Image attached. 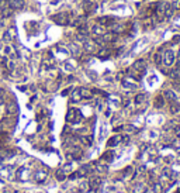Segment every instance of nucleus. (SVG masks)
I'll use <instances>...</instances> for the list:
<instances>
[{"label": "nucleus", "instance_id": "nucleus-23", "mask_svg": "<svg viewBox=\"0 0 180 193\" xmlns=\"http://www.w3.org/2000/svg\"><path fill=\"white\" fill-rule=\"evenodd\" d=\"M134 173V166H127L125 169L121 172V175H122V179H131V175Z\"/></svg>", "mask_w": 180, "mask_h": 193}, {"label": "nucleus", "instance_id": "nucleus-7", "mask_svg": "<svg viewBox=\"0 0 180 193\" xmlns=\"http://www.w3.org/2000/svg\"><path fill=\"white\" fill-rule=\"evenodd\" d=\"M82 99H83V97H82L80 88L72 89V94H70V103H79Z\"/></svg>", "mask_w": 180, "mask_h": 193}, {"label": "nucleus", "instance_id": "nucleus-29", "mask_svg": "<svg viewBox=\"0 0 180 193\" xmlns=\"http://www.w3.org/2000/svg\"><path fill=\"white\" fill-rule=\"evenodd\" d=\"M122 131H125L127 134H135L138 131V128L135 127V125H132V124H127V125H124L122 127Z\"/></svg>", "mask_w": 180, "mask_h": 193}, {"label": "nucleus", "instance_id": "nucleus-15", "mask_svg": "<svg viewBox=\"0 0 180 193\" xmlns=\"http://www.w3.org/2000/svg\"><path fill=\"white\" fill-rule=\"evenodd\" d=\"M153 106H155L156 109H162L163 106H165V97H163V94H159V96L155 97Z\"/></svg>", "mask_w": 180, "mask_h": 193}, {"label": "nucleus", "instance_id": "nucleus-38", "mask_svg": "<svg viewBox=\"0 0 180 193\" xmlns=\"http://www.w3.org/2000/svg\"><path fill=\"white\" fill-rule=\"evenodd\" d=\"M4 97H6V92H4V89L0 88V106L4 104Z\"/></svg>", "mask_w": 180, "mask_h": 193}, {"label": "nucleus", "instance_id": "nucleus-20", "mask_svg": "<svg viewBox=\"0 0 180 193\" xmlns=\"http://www.w3.org/2000/svg\"><path fill=\"white\" fill-rule=\"evenodd\" d=\"M134 69H137L138 72H141V71H145L146 69V63H145V61L143 59H138L137 62L134 63V66H132Z\"/></svg>", "mask_w": 180, "mask_h": 193}, {"label": "nucleus", "instance_id": "nucleus-28", "mask_svg": "<svg viewBox=\"0 0 180 193\" xmlns=\"http://www.w3.org/2000/svg\"><path fill=\"white\" fill-rule=\"evenodd\" d=\"M80 92H82V97L83 99H92L93 97V90H90V89L80 88Z\"/></svg>", "mask_w": 180, "mask_h": 193}, {"label": "nucleus", "instance_id": "nucleus-12", "mask_svg": "<svg viewBox=\"0 0 180 193\" xmlns=\"http://www.w3.org/2000/svg\"><path fill=\"white\" fill-rule=\"evenodd\" d=\"M101 161H104L106 164H111L114 161V152L112 151H106V152L101 155Z\"/></svg>", "mask_w": 180, "mask_h": 193}, {"label": "nucleus", "instance_id": "nucleus-6", "mask_svg": "<svg viewBox=\"0 0 180 193\" xmlns=\"http://www.w3.org/2000/svg\"><path fill=\"white\" fill-rule=\"evenodd\" d=\"M34 178H35V182H38V183H44V182L47 180V178H48V172L45 169H39V170H37L35 172Z\"/></svg>", "mask_w": 180, "mask_h": 193}, {"label": "nucleus", "instance_id": "nucleus-25", "mask_svg": "<svg viewBox=\"0 0 180 193\" xmlns=\"http://www.w3.org/2000/svg\"><path fill=\"white\" fill-rule=\"evenodd\" d=\"M80 141L83 145H86V147H90V145L93 144V135H83L80 137Z\"/></svg>", "mask_w": 180, "mask_h": 193}, {"label": "nucleus", "instance_id": "nucleus-2", "mask_svg": "<svg viewBox=\"0 0 180 193\" xmlns=\"http://www.w3.org/2000/svg\"><path fill=\"white\" fill-rule=\"evenodd\" d=\"M163 55V63H165V66H172L174 63V59H176V54H174V51H172V49H166L165 54Z\"/></svg>", "mask_w": 180, "mask_h": 193}, {"label": "nucleus", "instance_id": "nucleus-31", "mask_svg": "<svg viewBox=\"0 0 180 193\" xmlns=\"http://www.w3.org/2000/svg\"><path fill=\"white\" fill-rule=\"evenodd\" d=\"M121 83H122V86L125 89H135V88H137L135 82H132V80H128V79H124Z\"/></svg>", "mask_w": 180, "mask_h": 193}, {"label": "nucleus", "instance_id": "nucleus-21", "mask_svg": "<svg viewBox=\"0 0 180 193\" xmlns=\"http://www.w3.org/2000/svg\"><path fill=\"white\" fill-rule=\"evenodd\" d=\"M152 193H163V185L160 182H153L152 183Z\"/></svg>", "mask_w": 180, "mask_h": 193}, {"label": "nucleus", "instance_id": "nucleus-10", "mask_svg": "<svg viewBox=\"0 0 180 193\" xmlns=\"http://www.w3.org/2000/svg\"><path fill=\"white\" fill-rule=\"evenodd\" d=\"M83 47H84V51L92 54V52L96 51V44L93 40H84L83 41Z\"/></svg>", "mask_w": 180, "mask_h": 193}, {"label": "nucleus", "instance_id": "nucleus-1", "mask_svg": "<svg viewBox=\"0 0 180 193\" xmlns=\"http://www.w3.org/2000/svg\"><path fill=\"white\" fill-rule=\"evenodd\" d=\"M51 20H52L53 23L59 24V26H68V24H70L68 13H58V14H53V16H51Z\"/></svg>", "mask_w": 180, "mask_h": 193}, {"label": "nucleus", "instance_id": "nucleus-30", "mask_svg": "<svg viewBox=\"0 0 180 193\" xmlns=\"http://www.w3.org/2000/svg\"><path fill=\"white\" fill-rule=\"evenodd\" d=\"M110 49H106V48H101L100 51L97 52V57L100 58V59H106V58H108L110 57Z\"/></svg>", "mask_w": 180, "mask_h": 193}, {"label": "nucleus", "instance_id": "nucleus-44", "mask_svg": "<svg viewBox=\"0 0 180 193\" xmlns=\"http://www.w3.org/2000/svg\"><path fill=\"white\" fill-rule=\"evenodd\" d=\"M176 193H180V189H179V190H177V192H176Z\"/></svg>", "mask_w": 180, "mask_h": 193}, {"label": "nucleus", "instance_id": "nucleus-27", "mask_svg": "<svg viewBox=\"0 0 180 193\" xmlns=\"http://www.w3.org/2000/svg\"><path fill=\"white\" fill-rule=\"evenodd\" d=\"M94 170H97L98 173H104L108 170L107 164H94Z\"/></svg>", "mask_w": 180, "mask_h": 193}, {"label": "nucleus", "instance_id": "nucleus-26", "mask_svg": "<svg viewBox=\"0 0 180 193\" xmlns=\"http://www.w3.org/2000/svg\"><path fill=\"white\" fill-rule=\"evenodd\" d=\"M82 120H83V116H82V111L75 109V119H73V123L72 124H80Z\"/></svg>", "mask_w": 180, "mask_h": 193}, {"label": "nucleus", "instance_id": "nucleus-43", "mask_svg": "<svg viewBox=\"0 0 180 193\" xmlns=\"http://www.w3.org/2000/svg\"><path fill=\"white\" fill-rule=\"evenodd\" d=\"M177 41H180V35H174L173 37V43H177Z\"/></svg>", "mask_w": 180, "mask_h": 193}, {"label": "nucleus", "instance_id": "nucleus-36", "mask_svg": "<svg viewBox=\"0 0 180 193\" xmlns=\"http://www.w3.org/2000/svg\"><path fill=\"white\" fill-rule=\"evenodd\" d=\"M162 175L166 176V178H172V176H173V170H172L170 168H163Z\"/></svg>", "mask_w": 180, "mask_h": 193}, {"label": "nucleus", "instance_id": "nucleus-8", "mask_svg": "<svg viewBox=\"0 0 180 193\" xmlns=\"http://www.w3.org/2000/svg\"><path fill=\"white\" fill-rule=\"evenodd\" d=\"M120 142H121V135H120V134H115V135L110 137V138L107 140V147H108V148L117 147Z\"/></svg>", "mask_w": 180, "mask_h": 193}, {"label": "nucleus", "instance_id": "nucleus-19", "mask_svg": "<svg viewBox=\"0 0 180 193\" xmlns=\"http://www.w3.org/2000/svg\"><path fill=\"white\" fill-rule=\"evenodd\" d=\"M90 190H92V187H90V185H89V180H84L79 185V192L80 193H89Z\"/></svg>", "mask_w": 180, "mask_h": 193}, {"label": "nucleus", "instance_id": "nucleus-39", "mask_svg": "<svg viewBox=\"0 0 180 193\" xmlns=\"http://www.w3.org/2000/svg\"><path fill=\"white\" fill-rule=\"evenodd\" d=\"M4 54L6 55H11V54H13V48H11L10 45H6L4 47Z\"/></svg>", "mask_w": 180, "mask_h": 193}, {"label": "nucleus", "instance_id": "nucleus-34", "mask_svg": "<svg viewBox=\"0 0 180 193\" xmlns=\"http://www.w3.org/2000/svg\"><path fill=\"white\" fill-rule=\"evenodd\" d=\"M153 61H155V63H156V65H162L163 55L160 54V52H156V54H155V57H153Z\"/></svg>", "mask_w": 180, "mask_h": 193}, {"label": "nucleus", "instance_id": "nucleus-32", "mask_svg": "<svg viewBox=\"0 0 180 193\" xmlns=\"http://www.w3.org/2000/svg\"><path fill=\"white\" fill-rule=\"evenodd\" d=\"M73 119H75V109H69V110H68V113H66V121L72 124Z\"/></svg>", "mask_w": 180, "mask_h": 193}, {"label": "nucleus", "instance_id": "nucleus-37", "mask_svg": "<svg viewBox=\"0 0 180 193\" xmlns=\"http://www.w3.org/2000/svg\"><path fill=\"white\" fill-rule=\"evenodd\" d=\"M2 12H3V17H4V18H7V17H10V16H11L13 10H11L10 7H7V9H6V7H4V9H3Z\"/></svg>", "mask_w": 180, "mask_h": 193}, {"label": "nucleus", "instance_id": "nucleus-14", "mask_svg": "<svg viewBox=\"0 0 180 193\" xmlns=\"http://www.w3.org/2000/svg\"><path fill=\"white\" fill-rule=\"evenodd\" d=\"M145 190H146V187L143 183H135L131 187V193H143Z\"/></svg>", "mask_w": 180, "mask_h": 193}, {"label": "nucleus", "instance_id": "nucleus-13", "mask_svg": "<svg viewBox=\"0 0 180 193\" xmlns=\"http://www.w3.org/2000/svg\"><path fill=\"white\" fill-rule=\"evenodd\" d=\"M101 40H103L104 43H112V41L115 40V33H114V31H107V33H104V34L101 35Z\"/></svg>", "mask_w": 180, "mask_h": 193}, {"label": "nucleus", "instance_id": "nucleus-18", "mask_svg": "<svg viewBox=\"0 0 180 193\" xmlns=\"http://www.w3.org/2000/svg\"><path fill=\"white\" fill-rule=\"evenodd\" d=\"M146 93H138L137 96H135V99H134V102H135V104L137 106H139V104H143V103L146 102Z\"/></svg>", "mask_w": 180, "mask_h": 193}, {"label": "nucleus", "instance_id": "nucleus-5", "mask_svg": "<svg viewBox=\"0 0 180 193\" xmlns=\"http://www.w3.org/2000/svg\"><path fill=\"white\" fill-rule=\"evenodd\" d=\"M97 24H100V26H112V24H115V18L111 17V16H103V17L97 18Z\"/></svg>", "mask_w": 180, "mask_h": 193}, {"label": "nucleus", "instance_id": "nucleus-11", "mask_svg": "<svg viewBox=\"0 0 180 193\" xmlns=\"http://www.w3.org/2000/svg\"><path fill=\"white\" fill-rule=\"evenodd\" d=\"M174 10H176V7H174V4H165V10H163V17H166V18H170L172 16H173Z\"/></svg>", "mask_w": 180, "mask_h": 193}, {"label": "nucleus", "instance_id": "nucleus-41", "mask_svg": "<svg viewBox=\"0 0 180 193\" xmlns=\"http://www.w3.org/2000/svg\"><path fill=\"white\" fill-rule=\"evenodd\" d=\"M72 89H73V88H68V89H65V90L62 92V96H68V94H69L70 92H72Z\"/></svg>", "mask_w": 180, "mask_h": 193}, {"label": "nucleus", "instance_id": "nucleus-42", "mask_svg": "<svg viewBox=\"0 0 180 193\" xmlns=\"http://www.w3.org/2000/svg\"><path fill=\"white\" fill-rule=\"evenodd\" d=\"M68 178H69V179H70V180H75V179H76V178H78V175H76V172H72V173H70V175H69V176H68Z\"/></svg>", "mask_w": 180, "mask_h": 193}, {"label": "nucleus", "instance_id": "nucleus-9", "mask_svg": "<svg viewBox=\"0 0 180 193\" xmlns=\"http://www.w3.org/2000/svg\"><path fill=\"white\" fill-rule=\"evenodd\" d=\"M7 4L11 10H18L24 7V2L22 0H7Z\"/></svg>", "mask_w": 180, "mask_h": 193}, {"label": "nucleus", "instance_id": "nucleus-24", "mask_svg": "<svg viewBox=\"0 0 180 193\" xmlns=\"http://www.w3.org/2000/svg\"><path fill=\"white\" fill-rule=\"evenodd\" d=\"M14 37H16V31H14V28H10L8 31H6V34H4V41L10 43V41L14 40Z\"/></svg>", "mask_w": 180, "mask_h": 193}, {"label": "nucleus", "instance_id": "nucleus-46", "mask_svg": "<svg viewBox=\"0 0 180 193\" xmlns=\"http://www.w3.org/2000/svg\"><path fill=\"white\" fill-rule=\"evenodd\" d=\"M179 155H180V154H179Z\"/></svg>", "mask_w": 180, "mask_h": 193}, {"label": "nucleus", "instance_id": "nucleus-35", "mask_svg": "<svg viewBox=\"0 0 180 193\" xmlns=\"http://www.w3.org/2000/svg\"><path fill=\"white\" fill-rule=\"evenodd\" d=\"M170 111H172V113H174V114L179 113V111H180V104H179V103H177V102H172Z\"/></svg>", "mask_w": 180, "mask_h": 193}, {"label": "nucleus", "instance_id": "nucleus-22", "mask_svg": "<svg viewBox=\"0 0 180 193\" xmlns=\"http://www.w3.org/2000/svg\"><path fill=\"white\" fill-rule=\"evenodd\" d=\"M55 178H56V180L58 182H63V180H66V172H65L63 169H58L55 172Z\"/></svg>", "mask_w": 180, "mask_h": 193}, {"label": "nucleus", "instance_id": "nucleus-40", "mask_svg": "<svg viewBox=\"0 0 180 193\" xmlns=\"http://www.w3.org/2000/svg\"><path fill=\"white\" fill-rule=\"evenodd\" d=\"M174 135H176L177 138H180V125H176V127H174Z\"/></svg>", "mask_w": 180, "mask_h": 193}, {"label": "nucleus", "instance_id": "nucleus-3", "mask_svg": "<svg viewBox=\"0 0 180 193\" xmlns=\"http://www.w3.org/2000/svg\"><path fill=\"white\" fill-rule=\"evenodd\" d=\"M6 116H14V114H17V111H18V104H17L16 102H10L6 104Z\"/></svg>", "mask_w": 180, "mask_h": 193}, {"label": "nucleus", "instance_id": "nucleus-16", "mask_svg": "<svg viewBox=\"0 0 180 193\" xmlns=\"http://www.w3.org/2000/svg\"><path fill=\"white\" fill-rule=\"evenodd\" d=\"M163 97L170 100V102H177V94L173 90H165L163 92Z\"/></svg>", "mask_w": 180, "mask_h": 193}, {"label": "nucleus", "instance_id": "nucleus-45", "mask_svg": "<svg viewBox=\"0 0 180 193\" xmlns=\"http://www.w3.org/2000/svg\"><path fill=\"white\" fill-rule=\"evenodd\" d=\"M179 54H180V52H179ZM179 58H180V55H179Z\"/></svg>", "mask_w": 180, "mask_h": 193}, {"label": "nucleus", "instance_id": "nucleus-4", "mask_svg": "<svg viewBox=\"0 0 180 193\" xmlns=\"http://www.w3.org/2000/svg\"><path fill=\"white\" fill-rule=\"evenodd\" d=\"M101 183H103V179H101L100 176H97V175H93L92 178H90V180H89L90 187H92V189H94V190L100 189V187H101Z\"/></svg>", "mask_w": 180, "mask_h": 193}, {"label": "nucleus", "instance_id": "nucleus-33", "mask_svg": "<svg viewBox=\"0 0 180 193\" xmlns=\"http://www.w3.org/2000/svg\"><path fill=\"white\" fill-rule=\"evenodd\" d=\"M170 76H172V79H174V80H180V68L179 66H176V68L172 71Z\"/></svg>", "mask_w": 180, "mask_h": 193}, {"label": "nucleus", "instance_id": "nucleus-17", "mask_svg": "<svg viewBox=\"0 0 180 193\" xmlns=\"http://www.w3.org/2000/svg\"><path fill=\"white\" fill-rule=\"evenodd\" d=\"M92 33H93V35L101 37V35L104 34V28H103V26H100V24H96V26H93V27H92Z\"/></svg>", "mask_w": 180, "mask_h": 193}]
</instances>
